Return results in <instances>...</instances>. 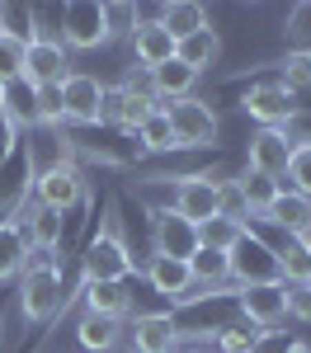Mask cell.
Here are the masks:
<instances>
[{
    "instance_id": "1",
    "label": "cell",
    "mask_w": 311,
    "mask_h": 353,
    "mask_svg": "<svg viewBox=\"0 0 311 353\" xmlns=\"http://www.w3.org/2000/svg\"><path fill=\"white\" fill-rule=\"evenodd\" d=\"M132 273H141V259L128 245L123 217H118V198H104V217L90 231V241L81 250V283H128Z\"/></svg>"
},
{
    "instance_id": "2",
    "label": "cell",
    "mask_w": 311,
    "mask_h": 353,
    "mask_svg": "<svg viewBox=\"0 0 311 353\" xmlns=\"http://www.w3.org/2000/svg\"><path fill=\"white\" fill-rule=\"evenodd\" d=\"M33 203L48 208V212H76L90 208V179L71 156H57L52 165H38V179H33Z\"/></svg>"
},
{
    "instance_id": "3",
    "label": "cell",
    "mask_w": 311,
    "mask_h": 353,
    "mask_svg": "<svg viewBox=\"0 0 311 353\" xmlns=\"http://www.w3.org/2000/svg\"><path fill=\"white\" fill-rule=\"evenodd\" d=\"M226 278L231 288H259V283H283L279 278V254L259 231L245 226V236L226 250Z\"/></svg>"
},
{
    "instance_id": "4",
    "label": "cell",
    "mask_w": 311,
    "mask_h": 353,
    "mask_svg": "<svg viewBox=\"0 0 311 353\" xmlns=\"http://www.w3.org/2000/svg\"><path fill=\"white\" fill-rule=\"evenodd\" d=\"M161 113L170 118V132H174V146L179 151H203V146H212L217 141V109H212V99H198V94H189V99H170V104H161Z\"/></svg>"
},
{
    "instance_id": "5",
    "label": "cell",
    "mask_w": 311,
    "mask_h": 353,
    "mask_svg": "<svg viewBox=\"0 0 311 353\" xmlns=\"http://www.w3.org/2000/svg\"><path fill=\"white\" fill-rule=\"evenodd\" d=\"M33 179H38V156H33V141L24 137L10 151V161L0 165V221L19 217L33 203Z\"/></svg>"
},
{
    "instance_id": "6",
    "label": "cell",
    "mask_w": 311,
    "mask_h": 353,
    "mask_svg": "<svg viewBox=\"0 0 311 353\" xmlns=\"http://www.w3.org/2000/svg\"><path fill=\"white\" fill-rule=\"evenodd\" d=\"M61 43H66V52H99V48H109V24H104V5H94V0H71V5H61Z\"/></svg>"
},
{
    "instance_id": "7",
    "label": "cell",
    "mask_w": 311,
    "mask_h": 353,
    "mask_svg": "<svg viewBox=\"0 0 311 353\" xmlns=\"http://www.w3.org/2000/svg\"><path fill=\"white\" fill-rule=\"evenodd\" d=\"M226 174H212V170H203V174H184L174 189H170V212L184 221H194V226H203V221L217 217V184H222Z\"/></svg>"
},
{
    "instance_id": "8",
    "label": "cell",
    "mask_w": 311,
    "mask_h": 353,
    "mask_svg": "<svg viewBox=\"0 0 311 353\" xmlns=\"http://www.w3.org/2000/svg\"><path fill=\"white\" fill-rule=\"evenodd\" d=\"M57 311H66L61 273H19V316L28 325H48Z\"/></svg>"
},
{
    "instance_id": "9",
    "label": "cell",
    "mask_w": 311,
    "mask_h": 353,
    "mask_svg": "<svg viewBox=\"0 0 311 353\" xmlns=\"http://www.w3.org/2000/svg\"><path fill=\"white\" fill-rule=\"evenodd\" d=\"M151 254L156 259H179L189 264L198 254V226L174 217L170 208H151Z\"/></svg>"
},
{
    "instance_id": "10",
    "label": "cell",
    "mask_w": 311,
    "mask_h": 353,
    "mask_svg": "<svg viewBox=\"0 0 311 353\" xmlns=\"http://www.w3.org/2000/svg\"><path fill=\"white\" fill-rule=\"evenodd\" d=\"M241 109L250 113L259 128H283V132H288V123L302 113V104H297L279 81H254L250 90L241 94Z\"/></svg>"
},
{
    "instance_id": "11",
    "label": "cell",
    "mask_w": 311,
    "mask_h": 353,
    "mask_svg": "<svg viewBox=\"0 0 311 353\" xmlns=\"http://www.w3.org/2000/svg\"><path fill=\"white\" fill-rule=\"evenodd\" d=\"M99 99H104V81L90 71H71L61 85V118L66 128H99Z\"/></svg>"
},
{
    "instance_id": "12",
    "label": "cell",
    "mask_w": 311,
    "mask_h": 353,
    "mask_svg": "<svg viewBox=\"0 0 311 353\" xmlns=\"http://www.w3.org/2000/svg\"><path fill=\"white\" fill-rule=\"evenodd\" d=\"M288 161H292V137L283 128H259L245 141V170L250 174H264V179H279L288 174Z\"/></svg>"
},
{
    "instance_id": "13",
    "label": "cell",
    "mask_w": 311,
    "mask_h": 353,
    "mask_svg": "<svg viewBox=\"0 0 311 353\" xmlns=\"http://www.w3.org/2000/svg\"><path fill=\"white\" fill-rule=\"evenodd\" d=\"M71 52H66V43L61 38H38V43H28L24 48V81L33 90H43V85H66L71 76Z\"/></svg>"
},
{
    "instance_id": "14",
    "label": "cell",
    "mask_w": 311,
    "mask_h": 353,
    "mask_svg": "<svg viewBox=\"0 0 311 353\" xmlns=\"http://www.w3.org/2000/svg\"><path fill=\"white\" fill-rule=\"evenodd\" d=\"M128 344L132 353H174L184 344V330L174 325L170 311H137L128 321Z\"/></svg>"
},
{
    "instance_id": "15",
    "label": "cell",
    "mask_w": 311,
    "mask_h": 353,
    "mask_svg": "<svg viewBox=\"0 0 311 353\" xmlns=\"http://www.w3.org/2000/svg\"><path fill=\"white\" fill-rule=\"evenodd\" d=\"M259 221H264V226H274V231H279V241L311 245V198H302V193L279 189L274 208H269Z\"/></svg>"
},
{
    "instance_id": "16",
    "label": "cell",
    "mask_w": 311,
    "mask_h": 353,
    "mask_svg": "<svg viewBox=\"0 0 311 353\" xmlns=\"http://www.w3.org/2000/svg\"><path fill=\"white\" fill-rule=\"evenodd\" d=\"M236 316L250 321L254 330H279L288 321L283 306V283H259V288H241L236 292Z\"/></svg>"
},
{
    "instance_id": "17",
    "label": "cell",
    "mask_w": 311,
    "mask_h": 353,
    "mask_svg": "<svg viewBox=\"0 0 311 353\" xmlns=\"http://www.w3.org/2000/svg\"><path fill=\"white\" fill-rule=\"evenodd\" d=\"M141 278H146V288L156 292L161 301H170V306H179V297H189L194 292V273H189V264H179V259H141Z\"/></svg>"
},
{
    "instance_id": "18",
    "label": "cell",
    "mask_w": 311,
    "mask_h": 353,
    "mask_svg": "<svg viewBox=\"0 0 311 353\" xmlns=\"http://www.w3.org/2000/svg\"><path fill=\"white\" fill-rule=\"evenodd\" d=\"M0 118H5L19 137L38 132V90H33L24 76L0 85Z\"/></svg>"
},
{
    "instance_id": "19",
    "label": "cell",
    "mask_w": 311,
    "mask_h": 353,
    "mask_svg": "<svg viewBox=\"0 0 311 353\" xmlns=\"http://www.w3.org/2000/svg\"><path fill=\"white\" fill-rule=\"evenodd\" d=\"M132 57H137L141 71H156V66H165V61H174V38H170L165 28H161V19L151 14V19H137V28H132Z\"/></svg>"
},
{
    "instance_id": "20",
    "label": "cell",
    "mask_w": 311,
    "mask_h": 353,
    "mask_svg": "<svg viewBox=\"0 0 311 353\" xmlns=\"http://www.w3.org/2000/svg\"><path fill=\"white\" fill-rule=\"evenodd\" d=\"M81 311L85 316L128 321L132 316V292H128V283H81Z\"/></svg>"
},
{
    "instance_id": "21",
    "label": "cell",
    "mask_w": 311,
    "mask_h": 353,
    "mask_svg": "<svg viewBox=\"0 0 311 353\" xmlns=\"http://www.w3.org/2000/svg\"><path fill=\"white\" fill-rule=\"evenodd\" d=\"M76 344L81 353H118L128 344V321H109V316H85L76 321Z\"/></svg>"
},
{
    "instance_id": "22",
    "label": "cell",
    "mask_w": 311,
    "mask_h": 353,
    "mask_svg": "<svg viewBox=\"0 0 311 353\" xmlns=\"http://www.w3.org/2000/svg\"><path fill=\"white\" fill-rule=\"evenodd\" d=\"M19 226H24L28 250H48V254L61 250V236H66V217L61 212H48V208L28 203L24 212H19Z\"/></svg>"
},
{
    "instance_id": "23",
    "label": "cell",
    "mask_w": 311,
    "mask_h": 353,
    "mask_svg": "<svg viewBox=\"0 0 311 353\" xmlns=\"http://www.w3.org/2000/svg\"><path fill=\"white\" fill-rule=\"evenodd\" d=\"M156 19H161V28H165L174 43H184V38H194L198 28L212 24L208 19V5H198V0H170V5L156 10Z\"/></svg>"
},
{
    "instance_id": "24",
    "label": "cell",
    "mask_w": 311,
    "mask_h": 353,
    "mask_svg": "<svg viewBox=\"0 0 311 353\" xmlns=\"http://www.w3.org/2000/svg\"><path fill=\"white\" fill-rule=\"evenodd\" d=\"M146 85H151V94H156L161 104H170V99H189L194 85H198V71H189V66L174 57V61H165V66L146 71Z\"/></svg>"
},
{
    "instance_id": "25",
    "label": "cell",
    "mask_w": 311,
    "mask_h": 353,
    "mask_svg": "<svg viewBox=\"0 0 311 353\" xmlns=\"http://www.w3.org/2000/svg\"><path fill=\"white\" fill-rule=\"evenodd\" d=\"M174 57H179V61H184L189 71H198V76H203V71H212V66L222 61V33H217L212 24H208V28H198L194 38L174 43Z\"/></svg>"
},
{
    "instance_id": "26",
    "label": "cell",
    "mask_w": 311,
    "mask_h": 353,
    "mask_svg": "<svg viewBox=\"0 0 311 353\" xmlns=\"http://www.w3.org/2000/svg\"><path fill=\"white\" fill-rule=\"evenodd\" d=\"M24 226H19V217L0 221V283H19V273H24Z\"/></svg>"
},
{
    "instance_id": "27",
    "label": "cell",
    "mask_w": 311,
    "mask_h": 353,
    "mask_svg": "<svg viewBox=\"0 0 311 353\" xmlns=\"http://www.w3.org/2000/svg\"><path fill=\"white\" fill-rule=\"evenodd\" d=\"M0 33L14 38V43H38V5H14V0H0Z\"/></svg>"
},
{
    "instance_id": "28",
    "label": "cell",
    "mask_w": 311,
    "mask_h": 353,
    "mask_svg": "<svg viewBox=\"0 0 311 353\" xmlns=\"http://www.w3.org/2000/svg\"><path fill=\"white\" fill-rule=\"evenodd\" d=\"M259 334L264 330H254L250 321H226V325H217V334H212V353H254V344H259Z\"/></svg>"
},
{
    "instance_id": "29",
    "label": "cell",
    "mask_w": 311,
    "mask_h": 353,
    "mask_svg": "<svg viewBox=\"0 0 311 353\" xmlns=\"http://www.w3.org/2000/svg\"><path fill=\"white\" fill-rule=\"evenodd\" d=\"M274 254H279V278L283 283H311V245L279 241Z\"/></svg>"
},
{
    "instance_id": "30",
    "label": "cell",
    "mask_w": 311,
    "mask_h": 353,
    "mask_svg": "<svg viewBox=\"0 0 311 353\" xmlns=\"http://www.w3.org/2000/svg\"><path fill=\"white\" fill-rule=\"evenodd\" d=\"M274 66H279L274 81H279L292 99H297V94H311V57L307 52H288L283 61H274Z\"/></svg>"
},
{
    "instance_id": "31",
    "label": "cell",
    "mask_w": 311,
    "mask_h": 353,
    "mask_svg": "<svg viewBox=\"0 0 311 353\" xmlns=\"http://www.w3.org/2000/svg\"><path fill=\"white\" fill-rule=\"evenodd\" d=\"M236 184H241V193H245V203H250V217H264L269 208H274V198H279V179H264V174H236Z\"/></svg>"
},
{
    "instance_id": "32",
    "label": "cell",
    "mask_w": 311,
    "mask_h": 353,
    "mask_svg": "<svg viewBox=\"0 0 311 353\" xmlns=\"http://www.w3.org/2000/svg\"><path fill=\"white\" fill-rule=\"evenodd\" d=\"M137 146H141V151H151V156L179 151V146H174V132H170V118H165L161 109H156V113H151V118L137 128Z\"/></svg>"
},
{
    "instance_id": "33",
    "label": "cell",
    "mask_w": 311,
    "mask_h": 353,
    "mask_svg": "<svg viewBox=\"0 0 311 353\" xmlns=\"http://www.w3.org/2000/svg\"><path fill=\"white\" fill-rule=\"evenodd\" d=\"M189 273H194L198 288H226V283H231V278H226V254L203 250V245H198V254L189 259Z\"/></svg>"
},
{
    "instance_id": "34",
    "label": "cell",
    "mask_w": 311,
    "mask_h": 353,
    "mask_svg": "<svg viewBox=\"0 0 311 353\" xmlns=\"http://www.w3.org/2000/svg\"><path fill=\"white\" fill-rule=\"evenodd\" d=\"M217 217L236 221V226L250 221V203H245V193H241V184H236V174H226L222 184H217Z\"/></svg>"
},
{
    "instance_id": "35",
    "label": "cell",
    "mask_w": 311,
    "mask_h": 353,
    "mask_svg": "<svg viewBox=\"0 0 311 353\" xmlns=\"http://www.w3.org/2000/svg\"><path fill=\"white\" fill-rule=\"evenodd\" d=\"M241 236H245V226H236V221H226V217H212V221L198 226V245L203 250H217V254H226Z\"/></svg>"
},
{
    "instance_id": "36",
    "label": "cell",
    "mask_w": 311,
    "mask_h": 353,
    "mask_svg": "<svg viewBox=\"0 0 311 353\" xmlns=\"http://www.w3.org/2000/svg\"><path fill=\"white\" fill-rule=\"evenodd\" d=\"M283 38H288V52H307L311 48V5H292V10H288Z\"/></svg>"
},
{
    "instance_id": "37",
    "label": "cell",
    "mask_w": 311,
    "mask_h": 353,
    "mask_svg": "<svg viewBox=\"0 0 311 353\" xmlns=\"http://www.w3.org/2000/svg\"><path fill=\"white\" fill-rule=\"evenodd\" d=\"M141 10L137 5H128V0H109L104 5V24H109V43H118V38H132V28H137Z\"/></svg>"
},
{
    "instance_id": "38",
    "label": "cell",
    "mask_w": 311,
    "mask_h": 353,
    "mask_svg": "<svg viewBox=\"0 0 311 353\" xmlns=\"http://www.w3.org/2000/svg\"><path fill=\"white\" fill-rule=\"evenodd\" d=\"M288 189L302 193V198H311V141H297L292 146V161H288Z\"/></svg>"
},
{
    "instance_id": "39",
    "label": "cell",
    "mask_w": 311,
    "mask_h": 353,
    "mask_svg": "<svg viewBox=\"0 0 311 353\" xmlns=\"http://www.w3.org/2000/svg\"><path fill=\"white\" fill-rule=\"evenodd\" d=\"M283 306H288V321L311 325V283H283Z\"/></svg>"
},
{
    "instance_id": "40",
    "label": "cell",
    "mask_w": 311,
    "mask_h": 353,
    "mask_svg": "<svg viewBox=\"0 0 311 353\" xmlns=\"http://www.w3.org/2000/svg\"><path fill=\"white\" fill-rule=\"evenodd\" d=\"M19 76H24V43H14V38L0 33V85L19 81Z\"/></svg>"
},
{
    "instance_id": "41",
    "label": "cell",
    "mask_w": 311,
    "mask_h": 353,
    "mask_svg": "<svg viewBox=\"0 0 311 353\" xmlns=\"http://www.w3.org/2000/svg\"><path fill=\"white\" fill-rule=\"evenodd\" d=\"M123 123V85H104V99H99V128H113L118 132Z\"/></svg>"
},
{
    "instance_id": "42",
    "label": "cell",
    "mask_w": 311,
    "mask_h": 353,
    "mask_svg": "<svg viewBox=\"0 0 311 353\" xmlns=\"http://www.w3.org/2000/svg\"><path fill=\"white\" fill-rule=\"evenodd\" d=\"M19 141H24V137H19L14 128H10V123H5V118H0V165L10 161V151H14Z\"/></svg>"
},
{
    "instance_id": "43",
    "label": "cell",
    "mask_w": 311,
    "mask_h": 353,
    "mask_svg": "<svg viewBox=\"0 0 311 353\" xmlns=\"http://www.w3.org/2000/svg\"><path fill=\"white\" fill-rule=\"evenodd\" d=\"M283 353H311V344H297V339H288V349Z\"/></svg>"
},
{
    "instance_id": "44",
    "label": "cell",
    "mask_w": 311,
    "mask_h": 353,
    "mask_svg": "<svg viewBox=\"0 0 311 353\" xmlns=\"http://www.w3.org/2000/svg\"><path fill=\"white\" fill-rule=\"evenodd\" d=\"M198 353H212V349H198Z\"/></svg>"
},
{
    "instance_id": "45",
    "label": "cell",
    "mask_w": 311,
    "mask_h": 353,
    "mask_svg": "<svg viewBox=\"0 0 311 353\" xmlns=\"http://www.w3.org/2000/svg\"><path fill=\"white\" fill-rule=\"evenodd\" d=\"M307 57H311V48H307Z\"/></svg>"
},
{
    "instance_id": "46",
    "label": "cell",
    "mask_w": 311,
    "mask_h": 353,
    "mask_svg": "<svg viewBox=\"0 0 311 353\" xmlns=\"http://www.w3.org/2000/svg\"><path fill=\"white\" fill-rule=\"evenodd\" d=\"M128 353H132V349H128Z\"/></svg>"
}]
</instances>
